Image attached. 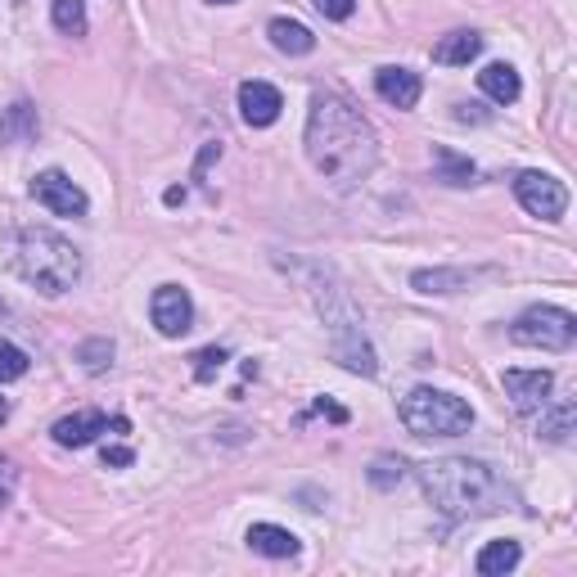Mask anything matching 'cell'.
Returning a JSON list of instances; mask_svg holds the SVG:
<instances>
[{"label":"cell","instance_id":"6","mask_svg":"<svg viewBox=\"0 0 577 577\" xmlns=\"http://www.w3.org/2000/svg\"><path fill=\"white\" fill-rule=\"evenodd\" d=\"M510 339L523 348H542V352H564L577 339V320L564 307H527L514 325H510Z\"/></svg>","mask_w":577,"mask_h":577},{"label":"cell","instance_id":"9","mask_svg":"<svg viewBox=\"0 0 577 577\" xmlns=\"http://www.w3.org/2000/svg\"><path fill=\"white\" fill-rule=\"evenodd\" d=\"M150 316H154L163 339H181V334L189 329V320H195V303H189V294L181 284H163V288H154Z\"/></svg>","mask_w":577,"mask_h":577},{"label":"cell","instance_id":"29","mask_svg":"<svg viewBox=\"0 0 577 577\" xmlns=\"http://www.w3.org/2000/svg\"><path fill=\"white\" fill-rule=\"evenodd\" d=\"M14 483H19V469H14L6 456H0V505H6V501L14 497Z\"/></svg>","mask_w":577,"mask_h":577},{"label":"cell","instance_id":"27","mask_svg":"<svg viewBox=\"0 0 577 577\" xmlns=\"http://www.w3.org/2000/svg\"><path fill=\"white\" fill-rule=\"evenodd\" d=\"M221 366H226V348H204V352L195 357V379H199V383H208Z\"/></svg>","mask_w":577,"mask_h":577},{"label":"cell","instance_id":"20","mask_svg":"<svg viewBox=\"0 0 577 577\" xmlns=\"http://www.w3.org/2000/svg\"><path fill=\"white\" fill-rule=\"evenodd\" d=\"M469 280H473L469 271H447V266H438V271H415V275H411V284L420 288V294H460Z\"/></svg>","mask_w":577,"mask_h":577},{"label":"cell","instance_id":"17","mask_svg":"<svg viewBox=\"0 0 577 577\" xmlns=\"http://www.w3.org/2000/svg\"><path fill=\"white\" fill-rule=\"evenodd\" d=\"M478 86H483V95L497 100V105H514L523 95V81H519V73L510 64H488L483 73H478Z\"/></svg>","mask_w":577,"mask_h":577},{"label":"cell","instance_id":"24","mask_svg":"<svg viewBox=\"0 0 577 577\" xmlns=\"http://www.w3.org/2000/svg\"><path fill=\"white\" fill-rule=\"evenodd\" d=\"M406 478V465L398 460V456H379L374 465H370V483L379 488V492H389V488H398Z\"/></svg>","mask_w":577,"mask_h":577},{"label":"cell","instance_id":"8","mask_svg":"<svg viewBox=\"0 0 577 577\" xmlns=\"http://www.w3.org/2000/svg\"><path fill=\"white\" fill-rule=\"evenodd\" d=\"M32 199L41 204V208H51L55 217H81L86 213V195H81V185H73L64 172H41L36 181H32Z\"/></svg>","mask_w":577,"mask_h":577},{"label":"cell","instance_id":"2","mask_svg":"<svg viewBox=\"0 0 577 577\" xmlns=\"http://www.w3.org/2000/svg\"><path fill=\"white\" fill-rule=\"evenodd\" d=\"M420 488L424 497L438 505L447 519H478L501 510V483L483 460H465V456H447V460H428L420 469Z\"/></svg>","mask_w":577,"mask_h":577},{"label":"cell","instance_id":"11","mask_svg":"<svg viewBox=\"0 0 577 577\" xmlns=\"http://www.w3.org/2000/svg\"><path fill=\"white\" fill-rule=\"evenodd\" d=\"M284 100H280V90L271 81H244L239 86V118H244L249 127H271L280 118Z\"/></svg>","mask_w":577,"mask_h":577},{"label":"cell","instance_id":"16","mask_svg":"<svg viewBox=\"0 0 577 577\" xmlns=\"http://www.w3.org/2000/svg\"><path fill=\"white\" fill-rule=\"evenodd\" d=\"M266 36H271V45H275L280 55H312V51H316L312 28H303V23H294V19H271Z\"/></svg>","mask_w":577,"mask_h":577},{"label":"cell","instance_id":"10","mask_svg":"<svg viewBox=\"0 0 577 577\" xmlns=\"http://www.w3.org/2000/svg\"><path fill=\"white\" fill-rule=\"evenodd\" d=\"M501 383H505L510 402H514L523 415H533V411L546 406V398H551V389H555V374H551V370H505Z\"/></svg>","mask_w":577,"mask_h":577},{"label":"cell","instance_id":"13","mask_svg":"<svg viewBox=\"0 0 577 577\" xmlns=\"http://www.w3.org/2000/svg\"><path fill=\"white\" fill-rule=\"evenodd\" d=\"M51 433H55L59 447H86V443L100 438V433H109V420L100 411H77V415H64Z\"/></svg>","mask_w":577,"mask_h":577},{"label":"cell","instance_id":"28","mask_svg":"<svg viewBox=\"0 0 577 577\" xmlns=\"http://www.w3.org/2000/svg\"><path fill=\"white\" fill-rule=\"evenodd\" d=\"M312 6L325 14V19H334V23H344V19H352V10H357V0H312Z\"/></svg>","mask_w":577,"mask_h":577},{"label":"cell","instance_id":"31","mask_svg":"<svg viewBox=\"0 0 577 577\" xmlns=\"http://www.w3.org/2000/svg\"><path fill=\"white\" fill-rule=\"evenodd\" d=\"M10 420V398H0V424Z\"/></svg>","mask_w":577,"mask_h":577},{"label":"cell","instance_id":"14","mask_svg":"<svg viewBox=\"0 0 577 577\" xmlns=\"http://www.w3.org/2000/svg\"><path fill=\"white\" fill-rule=\"evenodd\" d=\"M244 542L258 555H266V559H294L298 555V537L288 533V527H280V523H253Z\"/></svg>","mask_w":577,"mask_h":577},{"label":"cell","instance_id":"18","mask_svg":"<svg viewBox=\"0 0 577 577\" xmlns=\"http://www.w3.org/2000/svg\"><path fill=\"white\" fill-rule=\"evenodd\" d=\"M519 559H523L519 542H488L483 551H478L473 568L483 573V577H505V573H514V568H519Z\"/></svg>","mask_w":577,"mask_h":577},{"label":"cell","instance_id":"3","mask_svg":"<svg viewBox=\"0 0 577 577\" xmlns=\"http://www.w3.org/2000/svg\"><path fill=\"white\" fill-rule=\"evenodd\" d=\"M19 275L51 298L68 294L81 280V253L64 235L45 230V226H28V230H19Z\"/></svg>","mask_w":577,"mask_h":577},{"label":"cell","instance_id":"30","mask_svg":"<svg viewBox=\"0 0 577 577\" xmlns=\"http://www.w3.org/2000/svg\"><path fill=\"white\" fill-rule=\"evenodd\" d=\"M135 451L131 447H105V465H131Z\"/></svg>","mask_w":577,"mask_h":577},{"label":"cell","instance_id":"4","mask_svg":"<svg viewBox=\"0 0 577 577\" xmlns=\"http://www.w3.org/2000/svg\"><path fill=\"white\" fill-rule=\"evenodd\" d=\"M402 424L415 438H460L473 424V406L443 389H411L402 398Z\"/></svg>","mask_w":577,"mask_h":577},{"label":"cell","instance_id":"21","mask_svg":"<svg viewBox=\"0 0 577 577\" xmlns=\"http://www.w3.org/2000/svg\"><path fill=\"white\" fill-rule=\"evenodd\" d=\"M573 420H577V406H573V402H559L551 415H542V428H537V433H542L546 443H568V438H573Z\"/></svg>","mask_w":577,"mask_h":577},{"label":"cell","instance_id":"15","mask_svg":"<svg viewBox=\"0 0 577 577\" xmlns=\"http://www.w3.org/2000/svg\"><path fill=\"white\" fill-rule=\"evenodd\" d=\"M478 55H483V36L478 32H451V36H443L438 45H433V64H447V68H460V64H469Z\"/></svg>","mask_w":577,"mask_h":577},{"label":"cell","instance_id":"32","mask_svg":"<svg viewBox=\"0 0 577 577\" xmlns=\"http://www.w3.org/2000/svg\"><path fill=\"white\" fill-rule=\"evenodd\" d=\"M208 6H235V0H208Z\"/></svg>","mask_w":577,"mask_h":577},{"label":"cell","instance_id":"19","mask_svg":"<svg viewBox=\"0 0 577 577\" xmlns=\"http://www.w3.org/2000/svg\"><path fill=\"white\" fill-rule=\"evenodd\" d=\"M23 140H36V109L28 100L10 105L6 118H0V144H23Z\"/></svg>","mask_w":577,"mask_h":577},{"label":"cell","instance_id":"26","mask_svg":"<svg viewBox=\"0 0 577 577\" xmlns=\"http://www.w3.org/2000/svg\"><path fill=\"white\" fill-rule=\"evenodd\" d=\"M28 374V352L14 344H0V383H14Z\"/></svg>","mask_w":577,"mask_h":577},{"label":"cell","instance_id":"1","mask_svg":"<svg viewBox=\"0 0 577 577\" xmlns=\"http://www.w3.org/2000/svg\"><path fill=\"white\" fill-rule=\"evenodd\" d=\"M303 144H307L312 167L339 189L361 185L379 163V135H374L370 118L334 90H325V95L312 100Z\"/></svg>","mask_w":577,"mask_h":577},{"label":"cell","instance_id":"23","mask_svg":"<svg viewBox=\"0 0 577 577\" xmlns=\"http://www.w3.org/2000/svg\"><path fill=\"white\" fill-rule=\"evenodd\" d=\"M77 361L90 370V374H105L113 366V339H86L77 348Z\"/></svg>","mask_w":577,"mask_h":577},{"label":"cell","instance_id":"22","mask_svg":"<svg viewBox=\"0 0 577 577\" xmlns=\"http://www.w3.org/2000/svg\"><path fill=\"white\" fill-rule=\"evenodd\" d=\"M51 14L64 36H86V0H55Z\"/></svg>","mask_w":577,"mask_h":577},{"label":"cell","instance_id":"12","mask_svg":"<svg viewBox=\"0 0 577 577\" xmlns=\"http://www.w3.org/2000/svg\"><path fill=\"white\" fill-rule=\"evenodd\" d=\"M374 90H379L383 105H393V109H415L424 81H420V73H411V68H379V73H374Z\"/></svg>","mask_w":577,"mask_h":577},{"label":"cell","instance_id":"5","mask_svg":"<svg viewBox=\"0 0 577 577\" xmlns=\"http://www.w3.org/2000/svg\"><path fill=\"white\" fill-rule=\"evenodd\" d=\"M329 298H334V307L320 303V312H325L329 339H334V357H339L352 374H374L379 366H374V348H370L366 329H361V316H357L352 303L344 298V288H329Z\"/></svg>","mask_w":577,"mask_h":577},{"label":"cell","instance_id":"7","mask_svg":"<svg viewBox=\"0 0 577 577\" xmlns=\"http://www.w3.org/2000/svg\"><path fill=\"white\" fill-rule=\"evenodd\" d=\"M514 199L523 204V213H533L542 221H559L568 213V189L546 172H519L514 176Z\"/></svg>","mask_w":577,"mask_h":577},{"label":"cell","instance_id":"25","mask_svg":"<svg viewBox=\"0 0 577 577\" xmlns=\"http://www.w3.org/2000/svg\"><path fill=\"white\" fill-rule=\"evenodd\" d=\"M433 159H438V167H443V181H447V185H469V181H473V163H469V159H456L451 150H438Z\"/></svg>","mask_w":577,"mask_h":577}]
</instances>
